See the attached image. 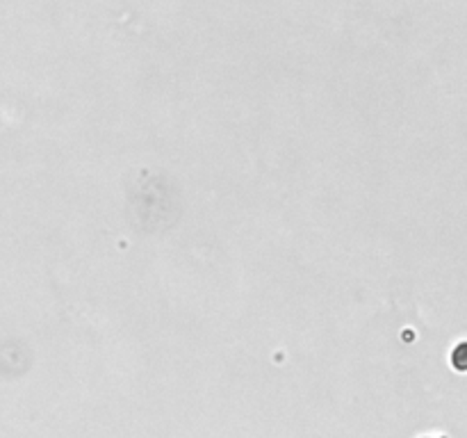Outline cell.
<instances>
[{
	"instance_id": "cell-1",
	"label": "cell",
	"mask_w": 467,
	"mask_h": 438,
	"mask_svg": "<svg viewBox=\"0 0 467 438\" xmlns=\"http://www.w3.org/2000/svg\"><path fill=\"white\" fill-rule=\"evenodd\" d=\"M454 366L456 370H467V343H461L454 349Z\"/></svg>"
}]
</instances>
